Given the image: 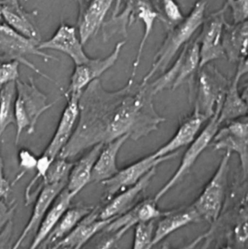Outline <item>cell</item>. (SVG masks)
<instances>
[{
  "label": "cell",
  "mask_w": 248,
  "mask_h": 249,
  "mask_svg": "<svg viewBox=\"0 0 248 249\" xmlns=\"http://www.w3.org/2000/svg\"><path fill=\"white\" fill-rule=\"evenodd\" d=\"M154 96L149 83L128 80L109 91L99 79L92 82L80 95L78 121L58 158L70 159L125 135L136 142L155 131L165 118L156 110Z\"/></svg>",
  "instance_id": "1"
},
{
  "label": "cell",
  "mask_w": 248,
  "mask_h": 249,
  "mask_svg": "<svg viewBox=\"0 0 248 249\" xmlns=\"http://www.w3.org/2000/svg\"><path fill=\"white\" fill-rule=\"evenodd\" d=\"M207 2L208 0H198L183 20L165 29V38L154 55L151 68L143 77L141 83H148L157 73L163 74L178 52L190 41L195 32L202 26Z\"/></svg>",
  "instance_id": "2"
},
{
  "label": "cell",
  "mask_w": 248,
  "mask_h": 249,
  "mask_svg": "<svg viewBox=\"0 0 248 249\" xmlns=\"http://www.w3.org/2000/svg\"><path fill=\"white\" fill-rule=\"evenodd\" d=\"M16 88L14 118L17 144L23 130H26L28 134L34 133L39 118L57 101L48 103L46 95L35 86L32 78L27 82L18 79L16 81Z\"/></svg>",
  "instance_id": "3"
},
{
  "label": "cell",
  "mask_w": 248,
  "mask_h": 249,
  "mask_svg": "<svg viewBox=\"0 0 248 249\" xmlns=\"http://www.w3.org/2000/svg\"><path fill=\"white\" fill-rule=\"evenodd\" d=\"M231 156L230 152H225L215 174L192 205L200 219L209 223L217 222L224 206Z\"/></svg>",
  "instance_id": "4"
},
{
  "label": "cell",
  "mask_w": 248,
  "mask_h": 249,
  "mask_svg": "<svg viewBox=\"0 0 248 249\" xmlns=\"http://www.w3.org/2000/svg\"><path fill=\"white\" fill-rule=\"evenodd\" d=\"M230 82L216 67L211 64L199 69L195 85L194 111L208 120L212 118L218 105L223 102Z\"/></svg>",
  "instance_id": "5"
},
{
  "label": "cell",
  "mask_w": 248,
  "mask_h": 249,
  "mask_svg": "<svg viewBox=\"0 0 248 249\" xmlns=\"http://www.w3.org/2000/svg\"><path fill=\"white\" fill-rule=\"evenodd\" d=\"M200 62L199 48L196 39L189 41L182 48L173 65L159 78L150 83L154 96L165 90H176L195 77Z\"/></svg>",
  "instance_id": "6"
},
{
  "label": "cell",
  "mask_w": 248,
  "mask_h": 249,
  "mask_svg": "<svg viewBox=\"0 0 248 249\" xmlns=\"http://www.w3.org/2000/svg\"><path fill=\"white\" fill-rule=\"evenodd\" d=\"M39 41L29 39L12 29L5 23H0V55L7 59L16 60L24 64L45 79L55 82L41 71L36 66L28 61L27 55H37L46 60H56L55 57L38 49Z\"/></svg>",
  "instance_id": "7"
},
{
  "label": "cell",
  "mask_w": 248,
  "mask_h": 249,
  "mask_svg": "<svg viewBox=\"0 0 248 249\" xmlns=\"http://www.w3.org/2000/svg\"><path fill=\"white\" fill-rule=\"evenodd\" d=\"M221 104L222 102L218 105L215 114L212 118L208 120V124L205 125L203 130L199 132L196 139L188 146L176 172L154 196L153 199L157 203L186 176L192 165L196 162L199 157L202 155V152L212 142L214 136L221 126L218 121V117Z\"/></svg>",
  "instance_id": "8"
},
{
  "label": "cell",
  "mask_w": 248,
  "mask_h": 249,
  "mask_svg": "<svg viewBox=\"0 0 248 249\" xmlns=\"http://www.w3.org/2000/svg\"><path fill=\"white\" fill-rule=\"evenodd\" d=\"M227 9L228 6L225 3L219 10L204 18L200 33L195 39L199 48V69L224 57L222 40L224 26L227 23L225 13Z\"/></svg>",
  "instance_id": "9"
},
{
  "label": "cell",
  "mask_w": 248,
  "mask_h": 249,
  "mask_svg": "<svg viewBox=\"0 0 248 249\" xmlns=\"http://www.w3.org/2000/svg\"><path fill=\"white\" fill-rule=\"evenodd\" d=\"M214 150H224L238 155L242 176L247 178L248 165V117L227 123L213 139Z\"/></svg>",
  "instance_id": "10"
},
{
  "label": "cell",
  "mask_w": 248,
  "mask_h": 249,
  "mask_svg": "<svg viewBox=\"0 0 248 249\" xmlns=\"http://www.w3.org/2000/svg\"><path fill=\"white\" fill-rule=\"evenodd\" d=\"M178 155V152L165 156L156 158L151 154L119 170L115 176L103 181L105 187L104 198L109 200L119 192L136 184L147 173L160 164L170 160Z\"/></svg>",
  "instance_id": "11"
},
{
  "label": "cell",
  "mask_w": 248,
  "mask_h": 249,
  "mask_svg": "<svg viewBox=\"0 0 248 249\" xmlns=\"http://www.w3.org/2000/svg\"><path fill=\"white\" fill-rule=\"evenodd\" d=\"M126 41H119L115 45L112 52L105 58H90L84 64L75 65L70 79L69 86L65 93V97L71 95H80L83 90L94 80L112 68L119 58L121 51Z\"/></svg>",
  "instance_id": "12"
},
{
  "label": "cell",
  "mask_w": 248,
  "mask_h": 249,
  "mask_svg": "<svg viewBox=\"0 0 248 249\" xmlns=\"http://www.w3.org/2000/svg\"><path fill=\"white\" fill-rule=\"evenodd\" d=\"M237 63V71L234 77L230 80L218 114L220 125L248 115L247 94L240 93L239 90L241 77L248 71V58L240 60Z\"/></svg>",
  "instance_id": "13"
},
{
  "label": "cell",
  "mask_w": 248,
  "mask_h": 249,
  "mask_svg": "<svg viewBox=\"0 0 248 249\" xmlns=\"http://www.w3.org/2000/svg\"><path fill=\"white\" fill-rule=\"evenodd\" d=\"M79 4L77 29L83 45L101 29L115 0H77Z\"/></svg>",
  "instance_id": "14"
},
{
  "label": "cell",
  "mask_w": 248,
  "mask_h": 249,
  "mask_svg": "<svg viewBox=\"0 0 248 249\" xmlns=\"http://www.w3.org/2000/svg\"><path fill=\"white\" fill-rule=\"evenodd\" d=\"M37 48L42 51L53 50L64 53L73 60L75 65L84 64L90 58L84 52L77 28L63 22L49 39L39 42Z\"/></svg>",
  "instance_id": "15"
},
{
  "label": "cell",
  "mask_w": 248,
  "mask_h": 249,
  "mask_svg": "<svg viewBox=\"0 0 248 249\" xmlns=\"http://www.w3.org/2000/svg\"><path fill=\"white\" fill-rule=\"evenodd\" d=\"M168 211L160 210L154 199H147L132 206L125 213L114 219L104 231L109 234H119L123 237L131 228L139 224L155 221L163 217Z\"/></svg>",
  "instance_id": "16"
},
{
  "label": "cell",
  "mask_w": 248,
  "mask_h": 249,
  "mask_svg": "<svg viewBox=\"0 0 248 249\" xmlns=\"http://www.w3.org/2000/svg\"><path fill=\"white\" fill-rule=\"evenodd\" d=\"M80 95H71L66 97L67 105L63 111L55 133L42 153L52 160L58 158L74 131L78 121Z\"/></svg>",
  "instance_id": "17"
},
{
  "label": "cell",
  "mask_w": 248,
  "mask_h": 249,
  "mask_svg": "<svg viewBox=\"0 0 248 249\" xmlns=\"http://www.w3.org/2000/svg\"><path fill=\"white\" fill-rule=\"evenodd\" d=\"M156 168H153L147 173L136 184L119 192L112 197L99 210V219L102 220L115 219L131 209L141 193L149 185L151 179L155 175Z\"/></svg>",
  "instance_id": "18"
},
{
  "label": "cell",
  "mask_w": 248,
  "mask_h": 249,
  "mask_svg": "<svg viewBox=\"0 0 248 249\" xmlns=\"http://www.w3.org/2000/svg\"><path fill=\"white\" fill-rule=\"evenodd\" d=\"M99 207L93 209L71 232L55 243L56 249H81L95 235L104 231L114 219H99Z\"/></svg>",
  "instance_id": "19"
},
{
  "label": "cell",
  "mask_w": 248,
  "mask_h": 249,
  "mask_svg": "<svg viewBox=\"0 0 248 249\" xmlns=\"http://www.w3.org/2000/svg\"><path fill=\"white\" fill-rule=\"evenodd\" d=\"M66 181L49 184L42 187L36 197L34 206L32 211V216L28 221L20 236L16 240L12 249H19L28 235L33 230L38 228L44 216L55 201L58 195L66 186Z\"/></svg>",
  "instance_id": "20"
},
{
  "label": "cell",
  "mask_w": 248,
  "mask_h": 249,
  "mask_svg": "<svg viewBox=\"0 0 248 249\" xmlns=\"http://www.w3.org/2000/svg\"><path fill=\"white\" fill-rule=\"evenodd\" d=\"M207 121L208 119L203 115L193 111L192 115L184 119L179 126L173 137L152 153L153 155L156 158H160L189 146L196 139L200 132L201 127Z\"/></svg>",
  "instance_id": "21"
},
{
  "label": "cell",
  "mask_w": 248,
  "mask_h": 249,
  "mask_svg": "<svg viewBox=\"0 0 248 249\" xmlns=\"http://www.w3.org/2000/svg\"><path fill=\"white\" fill-rule=\"evenodd\" d=\"M103 146L100 143L93 146L78 160L73 162L66 186L73 198L91 182L93 166Z\"/></svg>",
  "instance_id": "22"
},
{
  "label": "cell",
  "mask_w": 248,
  "mask_h": 249,
  "mask_svg": "<svg viewBox=\"0 0 248 249\" xmlns=\"http://www.w3.org/2000/svg\"><path fill=\"white\" fill-rule=\"evenodd\" d=\"M0 18L20 35L40 42V36L31 20L30 15L23 10L17 0H0Z\"/></svg>",
  "instance_id": "23"
},
{
  "label": "cell",
  "mask_w": 248,
  "mask_h": 249,
  "mask_svg": "<svg viewBox=\"0 0 248 249\" xmlns=\"http://www.w3.org/2000/svg\"><path fill=\"white\" fill-rule=\"evenodd\" d=\"M199 219L200 217L192 206L168 211L154 226L151 247H155L173 232L189 224L198 222Z\"/></svg>",
  "instance_id": "24"
},
{
  "label": "cell",
  "mask_w": 248,
  "mask_h": 249,
  "mask_svg": "<svg viewBox=\"0 0 248 249\" xmlns=\"http://www.w3.org/2000/svg\"><path fill=\"white\" fill-rule=\"evenodd\" d=\"M129 136H121L105 143L96 159L92 171L91 182H103L115 176L119 171L116 164L118 153Z\"/></svg>",
  "instance_id": "25"
},
{
  "label": "cell",
  "mask_w": 248,
  "mask_h": 249,
  "mask_svg": "<svg viewBox=\"0 0 248 249\" xmlns=\"http://www.w3.org/2000/svg\"><path fill=\"white\" fill-rule=\"evenodd\" d=\"M248 39V20L231 24L227 21L223 33L224 56L231 62L247 58Z\"/></svg>",
  "instance_id": "26"
},
{
  "label": "cell",
  "mask_w": 248,
  "mask_h": 249,
  "mask_svg": "<svg viewBox=\"0 0 248 249\" xmlns=\"http://www.w3.org/2000/svg\"><path fill=\"white\" fill-rule=\"evenodd\" d=\"M73 197L66 188L58 195L49 210L42 219L37 228V232L29 249H38L43 244L47 237L52 232L58 221L71 206Z\"/></svg>",
  "instance_id": "27"
},
{
  "label": "cell",
  "mask_w": 248,
  "mask_h": 249,
  "mask_svg": "<svg viewBox=\"0 0 248 249\" xmlns=\"http://www.w3.org/2000/svg\"><path fill=\"white\" fill-rule=\"evenodd\" d=\"M140 1L141 0H125L122 11L111 17L108 21L103 22L101 29L105 42L109 40L115 35H122L127 37L128 28L136 20L135 15Z\"/></svg>",
  "instance_id": "28"
},
{
  "label": "cell",
  "mask_w": 248,
  "mask_h": 249,
  "mask_svg": "<svg viewBox=\"0 0 248 249\" xmlns=\"http://www.w3.org/2000/svg\"><path fill=\"white\" fill-rule=\"evenodd\" d=\"M94 208L78 205L68 210L61 216L56 226L43 242V247H50L73 231L77 225L93 211Z\"/></svg>",
  "instance_id": "29"
},
{
  "label": "cell",
  "mask_w": 248,
  "mask_h": 249,
  "mask_svg": "<svg viewBox=\"0 0 248 249\" xmlns=\"http://www.w3.org/2000/svg\"><path fill=\"white\" fill-rule=\"evenodd\" d=\"M160 18V14L156 9L155 6L153 4L152 0H141L138 6L135 19L142 21L144 26V35L142 39L140 42L139 47L135 55V60L132 64V71H131V77L129 80L134 81L138 67L141 63V57H142L143 51L144 47L147 44V40L149 37L150 34L153 29V26L156 19Z\"/></svg>",
  "instance_id": "30"
},
{
  "label": "cell",
  "mask_w": 248,
  "mask_h": 249,
  "mask_svg": "<svg viewBox=\"0 0 248 249\" xmlns=\"http://www.w3.org/2000/svg\"><path fill=\"white\" fill-rule=\"evenodd\" d=\"M16 82L1 86L0 90V136L10 124H15Z\"/></svg>",
  "instance_id": "31"
},
{
  "label": "cell",
  "mask_w": 248,
  "mask_h": 249,
  "mask_svg": "<svg viewBox=\"0 0 248 249\" xmlns=\"http://www.w3.org/2000/svg\"><path fill=\"white\" fill-rule=\"evenodd\" d=\"M73 162L64 158H57L50 165L48 171L43 177L37 187V195L42 187L49 184L63 182L68 180V174L72 167Z\"/></svg>",
  "instance_id": "32"
},
{
  "label": "cell",
  "mask_w": 248,
  "mask_h": 249,
  "mask_svg": "<svg viewBox=\"0 0 248 249\" xmlns=\"http://www.w3.org/2000/svg\"><path fill=\"white\" fill-rule=\"evenodd\" d=\"M156 9L165 29L180 23L185 17L176 0H159Z\"/></svg>",
  "instance_id": "33"
},
{
  "label": "cell",
  "mask_w": 248,
  "mask_h": 249,
  "mask_svg": "<svg viewBox=\"0 0 248 249\" xmlns=\"http://www.w3.org/2000/svg\"><path fill=\"white\" fill-rule=\"evenodd\" d=\"M154 229V221L136 225L131 249H152L151 242Z\"/></svg>",
  "instance_id": "34"
},
{
  "label": "cell",
  "mask_w": 248,
  "mask_h": 249,
  "mask_svg": "<svg viewBox=\"0 0 248 249\" xmlns=\"http://www.w3.org/2000/svg\"><path fill=\"white\" fill-rule=\"evenodd\" d=\"M19 65L18 61L7 59L0 55V86H3L18 80Z\"/></svg>",
  "instance_id": "35"
},
{
  "label": "cell",
  "mask_w": 248,
  "mask_h": 249,
  "mask_svg": "<svg viewBox=\"0 0 248 249\" xmlns=\"http://www.w3.org/2000/svg\"><path fill=\"white\" fill-rule=\"evenodd\" d=\"M226 4L231 8L233 23H242L248 20V0H227Z\"/></svg>",
  "instance_id": "36"
},
{
  "label": "cell",
  "mask_w": 248,
  "mask_h": 249,
  "mask_svg": "<svg viewBox=\"0 0 248 249\" xmlns=\"http://www.w3.org/2000/svg\"><path fill=\"white\" fill-rule=\"evenodd\" d=\"M19 165L21 169L20 174H18L13 184L18 181L23 176L28 172L29 170L34 169L36 168L37 158L31 151L26 149H22L18 153Z\"/></svg>",
  "instance_id": "37"
},
{
  "label": "cell",
  "mask_w": 248,
  "mask_h": 249,
  "mask_svg": "<svg viewBox=\"0 0 248 249\" xmlns=\"http://www.w3.org/2000/svg\"><path fill=\"white\" fill-rule=\"evenodd\" d=\"M16 210V206L8 205L4 200H0V232L11 220Z\"/></svg>",
  "instance_id": "38"
},
{
  "label": "cell",
  "mask_w": 248,
  "mask_h": 249,
  "mask_svg": "<svg viewBox=\"0 0 248 249\" xmlns=\"http://www.w3.org/2000/svg\"><path fill=\"white\" fill-rule=\"evenodd\" d=\"M122 238L118 234H109V237L100 241L93 249H118V242Z\"/></svg>",
  "instance_id": "39"
},
{
  "label": "cell",
  "mask_w": 248,
  "mask_h": 249,
  "mask_svg": "<svg viewBox=\"0 0 248 249\" xmlns=\"http://www.w3.org/2000/svg\"><path fill=\"white\" fill-rule=\"evenodd\" d=\"M10 187L11 185L4 176V165L0 151V200H4L7 197L10 192Z\"/></svg>",
  "instance_id": "40"
},
{
  "label": "cell",
  "mask_w": 248,
  "mask_h": 249,
  "mask_svg": "<svg viewBox=\"0 0 248 249\" xmlns=\"http://www.w3.org/2000/svg\"><path fill=\"white\" fill-rule=\"evenodd\" d=\"M207 235L208 234H205V235H199L198 238H195V240L192 241L190 244H188V245L185 246V247H182V248L180 249H195L202 242V240L205 239L206 238ZM160 249H176L171 248L170 246L167 245V244H165L163 247L160 248Z\"/></svg>",
  "instance_id": "41"
},
{
  "label": "cell",
  "mask_w": 248,
  "mask_h": 249,
  "mask_svg": "<svg viewBox=\"0 0 248 249\" xmlns=\"http://www.w3.org/2000/svg\"><path fill=\"white\" fill-rule=\"evenodd\" d=\"M123 0H115V7H114L113 12H112V17L116 16L120 11L121 5H122Z\"/></svg>",
  "instance_id": "42"
},
{
  "label": "cell",
  "mask_w": 248,
  "mask_h": 249,
  "mask_svg": "<svg viewBox=\"0 0 248 249\" xmlns=\"http://www.w3.org/2000/svg\"><path fill=\"white\" fill-rule=\"evenodd\" d=\"M221 249H233L230 246H226V247H223Z\"/></svg>",
  "instance_id": "43"
},
{
  "label": "cell",
  "mask_w": 248,
  "mask_h": 249,
  "mask_svg": "<svg viewBox=\"0 0 248 249\" xmlns=\"http://www.w3.org/2000/svg\"><path fill=\"white\" fill-rule=\"evenodd\" d=\"M49 249H55V247H54L53 246H50Z\"/></svg>",
  "instance_id": "44"
},
{
  "label": "cell",
  "mask_w": 248,
  "mask_h": 249,
  "mask_svg": "<svg viewBox=\"0 0 248 249\" xmlns=\"http://www.w3.org/2000/svg\"><path fill=\"white\" fill-rule=\"evenodd\" d=\"M1 86H0V90H1Z\"/></svg>",
  "instance_id": "45"
},
{
  "label": "cell",
  "mask_w": 248,
  "mask_h": 249,
  "mask_svg": "<svg viewBox=\"0 0 248 249\" xmlns=\"http://www.w3.org/2000/svg\"><path fill=\"white\" fill-rule=\"evenodd\" d=\"M0 19H1V18H0Z\"/></svg>",
  "instance_id": "46"
}]
</instances>
